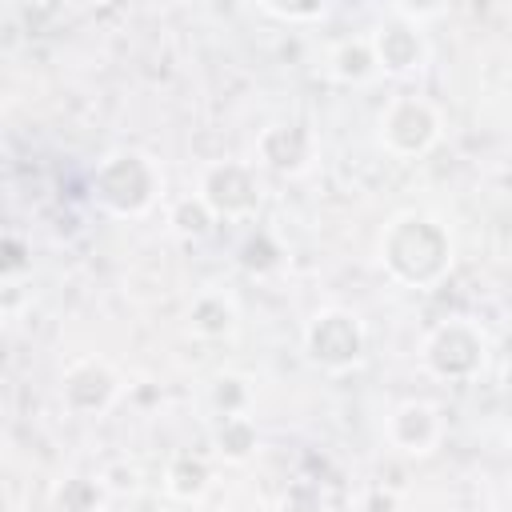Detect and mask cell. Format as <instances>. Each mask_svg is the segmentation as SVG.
Here are the masks:
<instances>
[{"label":"cell","instance_id":"cell-1","mask_svg":"<svg viewBox=\"0 0 512 512\" xmlns=\"http://www.w3.org/2000/svg\"><path fill=\"white\" fill-rule=\"evenodd\" d=\"M400 132H408V144L404 152H424L432 140H436V116L424 100H396L384 116V136L388 144L400 140Z\"/></svg>","mask_w":512,"mask_h":512},{"label":"cell","instance_id":"cell-3","mask_svg":"<svg viewBox=\"0 0 512 512\" xmlns=\"http://www.w3.org/2000/svg\"><path fill=\"white\" fill-rule=\"evenodd\" d=\"M420 60V36L412 28H388L376 36V64H388L396 72L412 68Z\"/></svg>","mask_w":512,"mask_h":512},{"label":"cell","instance_id":"cell-2","mask_svg":"<svg viewBox=\"0 0 512 512\" xmlns=\"http://www.w3.org/2000/svg\"><path fill=\"white\" fill-rule=\"evenodd\" d=\"M312 356L324 364H348L360 356V328L352 324V316L328 312L320 316V324L312 328Z\"/></svg>","mask_w":512,"mask_h":512}]
</instances>
